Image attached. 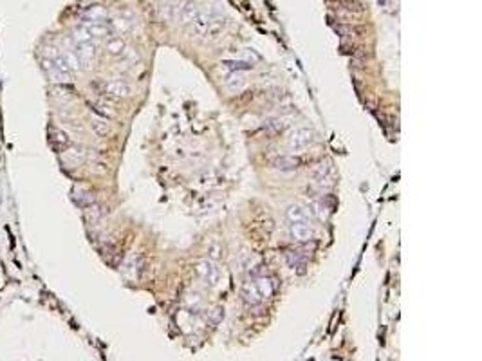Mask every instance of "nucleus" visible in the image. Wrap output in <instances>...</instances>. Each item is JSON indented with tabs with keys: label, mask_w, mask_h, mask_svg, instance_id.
<instances>
[{
	"label": "nucleus",
	"mask_w": 482,
	"mask_h": 361,
	"mask_svg": "<svg viewBox=\"0 0 482 361\" xmlns=\"http://www.w3.org/2000/svg\"><path fill=\"white\" fill-rule=\"evenodd\" d=\"M246 85V76L242 72H231L226 80V87L229 90H240Z\"/></svg>",
	"instance_id": "412c9836"
},
{
	"label": "nucleus",
	"mask_w": 482,
	"mask_h": 361,
	"mask_svg": "<svg viewBox=\"0 0 482 361\" xmlns=\"http://www.w3.org/2000/svg\"><path fill=\"white\" fill-rule=\"evenodd\" d=\"M61 58H63V61H65V65L71 69V71H78L80 69V60H78V56L74 55V53H71V51H63L61 53Z\"/></svg>",
	"instance_id": "a878e982"
},
{
	"label": "nucleus",
	"mask_w": 482,
	"mask_h": 361,
	"mask_svg": "<svg viewBox=\"0 0 482 361\" xmlns=\"http://www.w3.org/2000/svg\"><path fill=\"white\" fill-rule=\"evenodd\" d=\"M90 127H92V130H94L98 136H101V138H105L107 134L111 132V127H109V123H107L103 117H94V119L90 121Z\"/></svg>",
	"instance_id": "b1692460"
},
{
	"label": "nucleus",
	"mask_w": 482,
	"mask_h": 361,
	"mask_svg": "<svg viewBox=\"0 0 482 361\" xmlns=\"http://www.w3.org/2000/svg\"><path fill=\"white\" fill-rule=\"evenodd\" d=\"M72 38L76 40L78 45H84V44H90L92 42V36L89 34V31L84 28V26H80V28L74 29V33H72Z\"/></svg>",
	"instance_id": "393cba45"
},
{
	"label": "nucleus",
	"mask_w": 482,
	"mask_h": 361,
	"mask_svg": "<svg viewBox=\"0 0 482 361\" xmlns=\"http://www.w3.org/2000/svg\"><path fill=\"white\" fill-rule=\"evenodd\" d=\"M285 217H287V221L291 224L294 222H304V224H309V211L305 210L304 206L300 204H291L287 206V210H285Z\"/></svg>",
	"instance_id": "0eeeda50"
},
{
	"label": "nucleus",
	"mask_w": 482,
	"mask_h": 361,
	"mask_svg": "<svg viewBox=\"0 0 482 361\" xmlns=\"http://www.w3.org/2000/svg\"><path fill=\"white\" fill-rule=\"evenodd\" d=\"M103 90L109 96H112V98H127L132 92V89L125 82H121V80H109V82H105L103 83Z\"/></svg>",
	"instance_id": "39448f33"
},
{
	"label": "nucleus",
	"mask_w": 482,
	"mask_h": 361,
	"mask_svg": "<svg viewBox=\"0 0 482 361\" xmlns=\"http://www.w3.org/2000/svg\"><path fill=\"white\" fill-rule=\"evenodd\" d=\"M224 28H226V22H224V18L215 17L210 22L208 29H206V34H204V36H208V38H217V36H219V34L224 31Z\"/></svg>",
	"instance_id": "aec40b11"
},
{
	"label": "nucleus",
	"mask_w": 482,
	"mask_h": 361,
	"mask_svg": "<svg viewBox=\"0 0 482 361\" xmlns=\"http://www.w3.org/2000/svg\"><path fill=\"white\" fill-rule=\"evenodd\" d=\"M74 55L78 56V60L82 65H89L90 61L96 58V47L92 44H84V45H78L76 47V53Z\"/></svg>",
	"instance_id": "4468645a"
},
{
	"label": "nucleus",
	"mask_w": 482,
	"mask_h": 361,
	"mask_svg": "<svg viewBox=\"0 0 482 361\" xmlns=\"http://www.w3.org/2000/svg\"><path fill=\"white\" fill-rule=\"evenodd\" d=\"M302 165L300 157L294 156H278L273 159V167L277 170H296Z\"/></svg>",
	"instance_id": "f8f14e48"
},
{
	"label": "nucleus",
	"mask_w": 482,
	"mask_h": 361,
	"mask_svg": "<svg viewBox=\"0 0 482 361\" xmlns=\"http://www.w3.org/2000/svg\"><path fill=\"white\" fill-rule=\"evenodd\" d=\"M224 67L233 69V72H240V71H244V69H250L251 65L248 61H224Z\"/></svg>",
	"instance_id": "c756f323"
},
{
	"label": "nucleus",
	"mask_w": 482,
	"mask_h": 361,
	"mask_svg": "<svg viewBox=\"0 0 482 361\" xmlns=\"http://www.w3.org/2000/svg\"><path fill=\"white\" fill-rule=\"evenodd\" d=\"M47 141H49L51 148L55 152H58V154L71 148V139H69V136L61 128L55 127V125L47 127Z\"/></svg>",
	"instance_id": "f03ea898"
},
{
	"label": "nucleus",
	"mask_w": 482,
	"mask_h": 361,
	"mask_svg": "<svg viewBox=\"0 0 482 361\" xmlns=\"http://www.w3.org/2000/svg\"><path fill=\"white\" fill-rule=\"evenodd\" d=\"M71 199L80 208H89V206L94 204V195L90 194L89 190L82 188V186H74L71 190Z\"/></svg>",
	"instance_id": "423d86ee"
},
{
	"label": "nucleus",
	"mask_w": 482,
	"mask_h": 361,
	"mask_svg": "<svg viewBox=\"0 0 482 361\" xmlns=\"http://www.w3.org/2000/svg\"><path fill=\"white\" fill-rule=\"evenodd\" d=\"M285 260H287L289 267L298 269V273H304V256L300 255L298 251H287L285 253Z\"/></svg>",
	"instance_id": "5701e85b"
},
{
	"label": "nucleus",
	"mask_w": 482,
	"mask_h": 361,
	"mask_svg": "<svg viewBox=\"0 0 482 361\" xmlns=\"http://www.w3.org/2000/svg\"><path fill=\"white\" fill-rule=\"evenodd\" d=\"M215 18V13H199V17L195 18L194 24H192V33L195 36H204L206 29L210 26V22Z\"/></svg>",
	"instance_id": "1a4fd4ad"
},
{
	"label": "nucleus",
	"mask_w": 482,
	"mask_h": 361,
	"mask_svg": "<svg viewBox=\"0 0 482 361\" xmlns=\"http://www.w3.org/2000/svg\"><path fill=\"white\" fill-rule=\"evenodd\" d=\"M107 51H109L112 56H121V55H125V51H127V44H125V40L123 38L114 36V38H109V42H107Z\"/></svg>",
	"instance_id": "a211bd4d"
},
{
	"label": "nucleus",
	"mask_w": 482,
	"mask_h": 361,
	"mask_svg": "<svg viewBox=\"0 0 482 361\" xmlns=\"http://www.w3.org/2000/svg\"><path fill=\"white\" fill-rule=\"evenodd\" d=\"M90 107H92V111L101 114L103 117H114V111H111V109L105 107L103 103H90Z\"/></svg>",
	"instance_id": "c85d7f7f"
},
{
	"label": "nucleus",
	"mask_w": 482,
	"mask_h": 361,
	"mask_svg": "<svg viewBox=\"0 0 482 361\" xmlns=\"http://www.w3.org/2000/svg\"><path fill=\"white\" fill-rule=\"evenodd\" d=\"M109 28L116 29L119 33H128V31H130V22L125 20V18H114V20L109 24Z\"/></svg>",
	"instance_id": "cd10ccee"
},
{
	"label": "nucleus",
	"mask_w": 482,
	"mask_h": 361,
	"mask_svg": "<svg viewBox=\"0 0 482 361\" xmlns=\"http://www.w3.org/2000/svg\"><path fill=\"white\" fill-rule=\"evenodd\" d=\"M199 7L195 4H181V9H179V18L177 22L181 24H194V20L199 17Z\"/></svg>",
	"instance_id": "ddd939ff"
},
{
	"label": "nucleus",
	"mask_w": 482,
	"mask_h": 361,
	"mask_svg": "<svg viewBox=\"0 0 482 361\" xmlns=\"http://www.w3.org/2000/svg\"><path fill=\"white\" fill-rule=\"evenodd\" d=\"M240 296H242V300H244L248 305H258L262 302V296L258 295V291H256L255 283L253 282H246L244 285H242Z\"/></svg>",
	"instance_id": "9d476101"
},
{
	"label": "nucleus",
	"mask_w": 482,
	"mask_h": 361,
	"mask_svg": "<svg viewBox=\"0 0 482 361\" xmlns=\"http://www.w3.org/2000/svg\"><path fill=\"white\" fill-rule=\"evenodd\" d=\"M87 22H101V18L105 17V9L100 6H92L87 9Z\"/></svg>",
	"instance_id": "bb28decb"
},
{
	"label": "nucleus",
	"mask_w": 482,
	"mask_h": 361,
	"mask_svg": "<svg viewBox=\"0 0 482 361\" xmlns=\"http://www.w3.org/2000/svg\"><path fill=\"white\" fill-rule=\"evenodd\" d=\"M84 28L89 31L92 38H105V36H109L112 33V29L105 22H85Z\"/></svg>",
	"instance_id": "9b49d317"
},
{
	"label": "nucleus",
	"mask_w": 482,
	"mask_h": 361,
	"mask_svg": "<svg viewBox=\"0 0 482 361\" xmlns=\"http://www.w3.org/2000/svg\"><path fill=\"white\" fill-rule=\"evenodd\" d=\"M195 271H197V275H199L208 285H211V287H215L217 283L221 282V269L217 267L215 262H211V260L199 262L197 267H195Z\"/></svg>",
	"instance_id": "7ed1b4c3"
},
{
	"label": "nucleus",
	"mask_w": 482,
	"mask_h": 361,
	"mask_svg": "<svg viewBox=\"0 0 482 361\" xmlns=\"http://www.w3.org/2000/svg\"><path fill=\"white\" fill-rule=\"evenodd\" d=\"M287 125H289V117H285V116H278V117H273V119L264 121V128H266V130H271V132L284 130Z\"/></svg>",
	"instance_id": "4be33fe9"
},
{
	"label": "nucleus",
	"mask_w": 482,
	"mask_h": 361,
	"mask_svg": "<svg viewBox=\"0 0 482 361\" xmlns=\"http://www.w3.org/2000/svg\"><path fill=\"white\" fill-rule=\"evenodd\" d=\"M311 175H312V181H314V179L331 177V175H334V173H333V163H331V161H321V163H318V165L312 168Z\"/></svg>",
	"instance_id": "f3484780"
},
{
	"label": "nucleus",
	"mask_w": 482,
	"mask_h": 361,
	"mask_svg": "<svg viewBox=\"0 0 482 361\" xmlns=\"http://www.w3.org/2000/svg\"><path fill=\"white\" fill-rule=\"evenodd\" d=\"M289 233H291L293 240H296V242H309V240L314 239V229H312V226L304 222L289 224Z\"/></svg>",
	"instance_id": "20e7f679"
},
{
	"label": "nucleus",
	"mask_w": 482,
	"mask_h": 361,
	"mask_svg": "<svg viewBox=\"0 0 482 361\" xmlns=\"http://www.w3.org/2000/svg\"><path fill=\"white\" fill-rule=\"evenodd\" d=\"M103 215H105V208L100 204H96V202L92 206H89V208H85V217H87V221H89L90 224L100 222L101 219H103Z\"/></svg>",
	"instance_id": "6ab92c4d"
},
{
	"label": "nucleus",
	"mask_w": 482,
	"mask_h": 361,
	"mask_svg": "<svg viewBox=\"0 0 482 361\" xmlns=\"http://www.w3.org/2000/svg\"><path fill=\"white\" fill-rule=\"evenodd\" d=\"M42 69H44L45 74L49 76V80H53L56 83H65V82L71 80V76H67V74H63V72H60L56 69V65L53 63L51 58H44V60H42Z\"/></svg>",
	"instance_id": "6e6552de"
},
{
	"label": "nucleus",
	"mask_w": 482,
	"mask_h": 361,
	"mask_svg": "<svg viewBox=\"0 0 482 361\" xmlns=\"http://www.w3.org/2000/svg\"><path fill=\"white\" fill-rule=\"evenodd\" d=\"M307 211H309V215L316 217L318 221H327V217H329V208H327V204L323 202V199L312 200Z\"/></svg>",
	"instance_id": "dca6fc26"
},
{
	"label": "nucleus",
	"mask_w": 482,
	"mask_h": 361,
	"mask_svg": "<svg viewBox=\"0 0 482 361\" xmlns=\"http://www.w3.org/2000/svg\"><path fill=\"white\" fill-rule=\"evenodd\" d=\"M312 143H314V130L307 127L296 128L287 139V146L291 152H302L309 148Z\"/></svg>",
	"instance_id": "f257e3e1"
},
{
	"label": "nucleus",
	"mask_w": 482,
	"mask_h": 361,
	"mask_svg": "<svg viewBox=\"0 0 482 361\" xmlns=\"http://www.w3.org/2000/svg\"><path fill=\"white\" fill-rule=\"evenodd\" d=\"M253 283H255L258 295L262 296V300H264V298H269V296L273 295V291H275L271 278H267V277H256Z\"/></svg>",
	"instance_id": "2eb2a0df"
}]
</instances>
